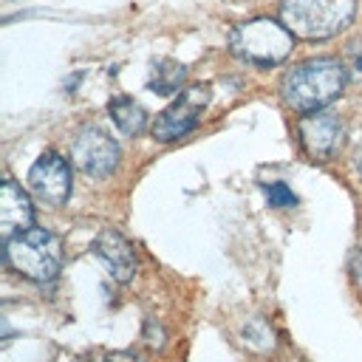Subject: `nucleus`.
Wrapping results in <instances>:
<instances>
[{"label":"nucleus","instance_id":"ddd939ff","mask_svg":"<svg viewBox=\"0 0 362 362\" xmlns=\"http://www.w3.org/2000/svg\"><path fill=\"white\" fill-rule=\"evenodd\" d=\"M263 192H266V198H269L272 206H294V204H297V195H294L283 181L263 184Z\"/></svg>","mask_w":362,"mask_h":362},{"label":"nucleus","instance_id":"f03ea898","mask_svg":"<svg viewBox=\"0 0 362 362\" xmlns=\"http://www.w3.org/2000/svg\"><path fill=\"white\" fill-rule=\"evenodd\" d=\"M356 11V0H283L280 20L300 40H328L339 34Z\"/></svg>","mask_w":362,"mask_h":362},{"label":"nucleus","instance_id":"20e7f679","mask_svg":"<svg viewBox=\"0 0 362 362\" xmlns=\"http://www.w3.org/2000/svg\"><path fill=\"white\" fill-rule=\"evenodd\" d=\"M229 45L240 59L257 68H272V65H280L291 54L294 34L272 17H255L232 28Z\"/></svg>","mask_w":362,"mask_h":362},{"label":"nucleus","instance_id":"0eeeda50","mask_svg":"<svg viewBox=\"0 0 362 362\" xmlns=\"http://www.w3.org/2000/svg\"><path fill=\"white\" fill-rule=\"evenodd\" d=\"M28 189L51 206H62L71 195V167L57 153H42L28 170Z\"/></svg>","mask_w":362,"mask_h":362},{"label":"nucleus","instance_id":"f8f14e48","mask_svg":"<svg viewBox=\"0 0 362 362\" xmlns=\"http://www.w3.org/2000/svg\"><path fill=\"white\" fill-rule=\"evenodd\" d=\"M184 76H187V68H184L181 62H175V59H161V62L153 65L147 85H150V90H156V93H175V90H181Z\"/></svg>","mask_w":362,"mask_h":362},{"label":"nucleus","instance_id":"7ed1b4c3","mask_svg":"<svg viewBox=\"0 0 362 362\" xmlns=\"http://www.w3.org/2000/svg\"><path fill=\"white\" fill-rule=\"evenodd\" d=\"M6 263L34 283L54 280L62 266V243L54 232L31 226L6 240Z\"/></svg>","mask_w":362,"mask_h":362},{"label":"nucleus","instance_id":"1a4fd4ad","mask_svg":"<svg viewBox=\"0 0 362 362\" xmlns=\"http://www.w3.org/2000/svg\"><path fill=\"white\" fill-rule=\"evenodd\" d=\"M31 221H34V206H31L28 195L23 192V187L17 181L6 178L0 187V232H3V238L8 240L11 235L31 229Z\"/></svg>","mask_w":362,"mask_h":362},{"label":"nucleus","instance_id":"9d476101","mask_svg":"<svg viewBox=\"0 0 362 362\" xmlns=\"http://www.w3.org/2000/svg\"><path fill=\"white\" fill-rule=\"evenodd\" d=\"M93 252L110 269V277L113 280L127 283L133 277V272H136V255H133V246L124 240V235H119L113 229L99 232L96 240H93Z\"/></svg>","mask_w":362,"mask_h":362},{"label":"nucleus","instance_id":"39448f33","mask_svg":"<svg viewBox=\"0 0 362 362\" xmlns=\"http://www.w3.org/2000/svg\"><path fill=\"white\" fill-rule=\"evenodd\" d=\"M206 105H209V90L206 88L192 85V88L181 90V96H175L158 113V119L153 122V136L158 141H175L181 136H187L198 124V119H201Z\"/></svg>","mask_w":362,"mask_h":362},{"label":"nucleus","instance_id":"4468645a","mask_svg":"<svg viewBox=\"0 0 362 362\" xmlns=\"http://www.w3.org/2000/svg\"><path fill=\"white\" fill-rule=\"evenodd\" d=\"M351 272H354V280L362 286V252L354 255V263H351Z\"/></svg>","mask_w":362,"mask_h":362},{"label":"nucleus","instance_id":"9b49d317","mask_svg":"<svg viewBox=\"0 0 362 362\" xmlns=\"http://www.w3.org/2000/svg\"><path fill=\"white\" fill-rule=\"evenodd\" d=\"M107 110H110V119L116 122V127H119L124 136H136V133H141V130L147 127V113H144V107H141L136 99H130V96H116V99H110Z\"/></svg>","mask_w":362,"mask_h":362},{"label":"nucleus","instance_id":"423d86ee","mask_svg":"<svg viewBox=\"0 0 362 362\" xmlns=\"http://www.w3.org/2000/svg\"><path fill=\"white\" fill-rule=\"evenodd\" d=\"M71 158L85 175L105 178L119 161V144L99 127H82L71 144Z\"/></svg>","mask_w":362,"mask_h":362},{"label":"nucleus","instance_id":"6e6552de","mask_svg":"<svg viewBox=\"0 0 362 362\" xmlns=\"http://www.w3.org/2000/svg\"><path fill=\"white\" fill-rule=\"evenodd\" d=\"M300 141L311 158H331L342 144V122L334 113H305L297 124Z\"/></svg>","mask_w":362,"mask_h":362},{"label":"nucleus","instance_id":"f257e3e1","mask_svg":"<svg viewBox=\"0 0 362 362\" xmlns=\"http://www.w3.org/2000/svg\"><path fill=\"white\" fill-rule=\"evenodd\" d=\"M345 82H348V71L339 59L314 57L283 74L280 96L297 113H317L342 93Z\"/></svg>","mask_w":362,"mask_h":362}]
</instances>
